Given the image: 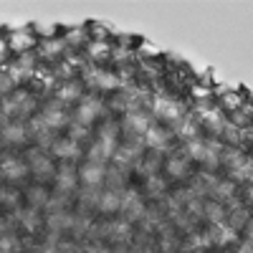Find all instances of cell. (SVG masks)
Segmentation results:
<instances>
[{"instance_id": "obj_34", "label": "cell", "mask_w": 253, "mask_h": 253, "mask_svg": "<svg viewBox=\"0 0 253 253\" xmlns=\"http://www.w3.org/2000/svg\"><path fill=\"white\" fill-rule=\"evenodd\" d=\"M241 223H246V213L243 210H233V228L241 225Z\"/></svg>"}, {"instance_id": "obj_6", "label": "cell", "mask_w": 253, "mask_h": 253, "mask_svg": "<svg viewBox=\"0 0 253 253\" xmlns=\"http://www.w3.org/2000/svg\"><path fill=\"white\" fill-rule=\"evenodd\" d=\"M208 241L213 243V246H228V243H233L236 241V228L230 225V223H215V225H210Z\"/></svg>"}, {"instance_id": "obj_1", "label": "cell", "mask_w": 253, "mask_h": 253, "mask_svg": "<svg viewBox=\"0 0 253 253\" xmlns=\"http://www.w3.org/2000/svg\"><path fill=\"white\" fill-rule=\"evenodd\" d=\"M114 152H117V126L114 124H107L101 129L96 144L89 150V157H91V162H101L104 165L109 157H114Z\"/></svg>"}, {"instance_id": "obj_24", "label": "cell", "mask_w": 253, "mask_h": 253, "mask_svg": "<svg viewBox=\"0 0 253 253\" xmlns=\"http://www.w3.org/2000/svg\"><path fill=\"white\" fill-rule=\"evenodd\" d=\"M66 205H69V195H66V193L48 195V203H46V208L51 210V213H58V210H66Z\"/></svg>"}, {"instance_id": "obj_20", "label": "cell", "mask_w": 253, "mask_h": 253, "mask_svg": "<svg viewBox=\"0 0 253 253\" xmlns=\"http://www.w3.org/2000/svg\"><path fill=\"white\" fill-rule=\"evenodd\" d=\"M230 170H233V175L238 180H253V162L246 160V157H241L233 167H230Z\"/></svg>"}, {"instance_id": "obj_13", "label": "cell", "mask_w": 253, "mask_h": 253, "mask_svg": "<svg viewBox=\"0 0 253 253\" xmlns=\"http://www.w3.org/2000/svg\"><path fill=\"white\" fill-rule=\"evenodd\" d=\"M0 139L8 142V144H18L26 139V126L20 122H8L3 124V129H0Z\"/></svg>"}, {"instance_id": "obj_23", "label": "cell", "mask_w": 253, "mask_h": 253, "mask_svg": "<svg viewBox=\"0 0 253 253\" xmlns=\"http://www.w3.org/2000/svg\"><path fill=\"white\" fill-rule=\"evenodd\" d=\"M205 218L210 220V223H223V218H225V210H223V205L220 203H208L205 205Z\"/></svg>"}, {"instance_id": "obj_39", "label": "cell", "mask_w": 253, "mask_h": 253, "mask_svg": "<svg viewBox=\"0 0 253 253\" xmlns=\"http://www.w3.org/2000/svg\"><path fill=\"white\" fill-rule=\"evenodd\" d=\"M0 122H3V114H0Z\"/></svg>"}, {"instance_id": "obj_9", "label": "cell", "mask_w": 253, "mask_h": 253, "mask_svg": "<svg viewBox=\"0 0 253 253\" xmlns=\"http://www.w3.org/2000/svg\"><path fill=\"white\" fill-rule=\"evenodd\" d=\"M76 182H79V175H76V170L74 167H61V170L56 172V193H71V190L76 187Z\"/></svg>"}, {"instance_id": "obj_15", "label": "cell", "mask_w": 253, "mask_h": 253, "mask_svg": "<svg viewBox=\"0 0 253 253\" xmlns=\"http://www.w3.org/2000/svg\"><path fill=\"white\" fill-rule=\"evenodd\" d=\"M48 228H51V233H61V230H71L74 225V215H69L66 210H58V213H51L48 215Z\"/></svg>"}, {"instance_id": "obj_38", "label": "cell", "mask_w": 253, "mask_h": 253, "mask_svg": "<svg viewBox=\"0 0 253 253\" xmlns=\"http://www.w3.org/2000/svg\"><path fill=\"white\" fill-rule=\"evenodd\" d=\"M5 53V43H3V41H0V56H3Z\"/></svg>"}, {"instance_id": "obj_35", "label": "cell", "mask_w": 253, "mask_h": 253, "mask_svg": "<svg viewBox=\"0 0 253 253\" xmlns=\"http://www.w3.org/2000/svg\"><path fill=\"white\" fill-rule=\"evenodd\" d=\"M56 253H76V251H74V246H71V243H63Z\"/></svg>"}, {"instance_id": "obj_29", "label": "cell", "mask_w": 253, "mask_h": 253, "mask_svg": "<svg viewBox=\"0 0 253 253\" xmlns=\"http://www.w3.org/2000/svg\"><path fill=\"white\" fill-rule=\"evenodd\" d=\"M0 203H5V205H15L18 203V193L15 190H0Z\"/></svg>"}, {"instance_id": "obj_17", "label": "cell", "mask_w": 253, "mask_h": 253, "mask_svg": "<svg viewBox=\"0 0 253 253\" xmlns=\"http://www.w3.org/2000/svg\"><path fill=\"white\" fill-rule=\"evenodd\" d=\"M144 142L152 147V150H165L167 147V132H162L160 126H150L144 134Z\"/></svg>"}, {"instance_id": "obj_19", "label": "cell", "mask_w": 253, "mask_h": 253, "mask_svg": "<svg viewBox=\"0 0 253 253\" xmlns=\"http://www.w3.org/2000/svg\"><path fill=\"white\" fill-rule=\"evenodd\" d=\"M208 142H200V139H190V144H187V155L193 157V160H198V162H205L208 160Z\"/></svg>"}, {"instance_id": "obj_37", "label": "cell", "mask_w": 253, "mask_h": 253, "mask_svg": "<svg viewBox=\"0 0 253 253\" xmlns=\"http://www.w3.org/2000/svg\"><path fill=\"white\" fill-rule=\"evenodd\" d=\"M246 228H248V238H251V241H253V223H248V225H246Z\"/></svg>"}, {"instance_id": "obj_21", "label": "cell", "mask_w": 253, "mask_h": 253, "mask_svg": "<svg viewBox=\"0 0 253 253\" xmlns=\"http://www.w3.org/2000/svg\"><path fill=\"white\" fill-rule=\"evenodd\" d=\"M28 203H31V208H43L46 203H48V193H46V190L43 187H41V185H36V187H31L28 190Z\"/></svg>"}, {"instance_id": "obj_4", "label": "cell", "mask_w": 253, "mask_h": 253, "mask_svg": "<svg viewBox=\"0 0 253 253\" xmlns=\"http://www.w3.org/2000/svg\"><path fill=\"white\" fill-rule=\"evenodd\" d=\"M122 213L126 215V220H139L144 218V205H142V198L137 193H122Z\"/></svg>"}, {"instance_id": "obj_10", "label": "cell", "mask_w": 253, "mask_h": 253, "mask_svg": "<svg viewBox=\"0 0 253 253\" xmlns=\"http://www.w3.org/2000/svg\"><path fill=\"white\" fill-rule=\"evenodd\" d=\"M96 208L101 210V213H114V210H119V208H122V193H119V190H114V187L104 190V193L99 195Z\"/></svg>"}, {"instance_id": "obj_8", "label": "cell", "mask_w": 253, "mask_h": 253, "mask_svg": "<svg viewBox=\"0 0 253 253\" xmlns=\"http://www.w3.org/2000/svg\"><path fill=\"white\" fill-rule=\"evenodd\" d=\"M41 119H43V124L48 126V129H58V126H66L69 117L66 112H63V107H58V104H51V107L43 109V114H41Z\"/></svg>"}, {"instance_id": "obj_30", "label": "cell", "mask_w": 253, "mask_h": 253, "mask_svg": "<svg viewBox=\"0 0 253 253\" xmlns=\"http://www.w3.org/2000/svg\"><path fill=\"white\" fill-rule=\"evenodd\" d=\"M13 46H15V48H28V46H31V38H28L26 33H23V36L15 33V36H13Z\"/></svg>"}, {"instance_id": "obj_31", "label": "cell", "mask_w": 253, "mask_h": 253, "mask_svg": "<svg viewBox=\"0 0 253 253\" xmlns=\"http://www.w3.org/2000/svg\"><path fill=\"white\" fill-rule=\"evenodd\" d=\"M177 132H180V134H185V137H193V134H195V126H193V122H180Z\"/></svg>"}, {"instance_id": "obj_12", "label": "cell", "mask_w": 253, "mask_h": 253, "mask_svg": "<svg viewBox=\"0 0 253 253\" xmlns=\"http://www.w3.org/2000/svg\"><path fill=\"white\" fill-rule=\"evenodd\" d=\"M124 124H126V129H129L132 134H147V129H150V117L147 114H142V112H129L126 114V119H124Z\"/></svg>"}, {"instance_id": "obj_16", "label": "cell", "mask_w": 253, "mask_h": 253, "mask_svg": "<svg viewBox=\"0 0 253 253\" xmlns=\"http://www.w3.org/2000/svg\"><path fill=\"white\" fill-rule=\"evenodd\" d=\"M15 220L23 225L26 230H36L41 225V215H38V210L36 208H26V210H18L15 213Z\"/></svg>"}, {"instance_id": "obj_7", "label": "cell", "mask_w": 253, "mask_h": 253, "mask_svg": "<svg viewBox=\"0 0 253 253\" xmlns=\"http://www.w3.org/2000/svg\"><path fill=\"white\" fill-rule=\"evenodd\" d=\"M107 177V170H104V165L101 162H86L81 167V182L86 185V187H96V185H101V180Z\"/></svg>"}, {"instance_id": "obj_2", "label": "cell", "mask_w": 253, "mask_h": 253, "mask_svg": "<svg viewBox=\"0 0 253 253\" xmlns=\"http://www.w3.org/2000/svg\"><path fill=\"white\" fill-rule=\"evenodd\" d=\"M99 114H101V101H99V99L86 96V99H81V101H79V107H76V119H79L81 126L91 124Z\"/></svg>"}, {"instance_id": "obj_36", "label": "cell", "mask_w": 253, "mask_h": 253, "mask_svg": "<svg viewBox=\"0 0 253 253\" xmlns=\"http://www.w3.org/2000/svg\"><path fill=\"white\" fill-rule=\"evenodd\" d=\"M236 253H253V246H251V243H246V246H241Z\"/></svg>"}, {"instance_id": "obj_14", "label": "cell", "mask_w": 253, "mask_h": 253, "mask_svg": "<svg viewBox=\"0 0 253 253\" xmlns=\"http://www.w3.org/2000/svg\"><path fill=\"white\" fill-rule=\"evenodd\" d=\"M51 150H53V155L61 157V160H74V157H79V152H81L79 144H76L71 137H69V139H56Z\"/></svg>"}, {"instance_id": "obj_22", "label": "cell", "mask_w": 253, "mask_h": 253, "mask_svg": "<svg viewBox=\"0 0 253 253\" xmlns=\"http://www.w3.org/2000/svg\"><path fill=\"white\" fill-rule=\"evenodd\" d=\"M107 236L112 241H124L126 236H129V223H126V220L124 223H119V220L117 223H109L107 225Z\"/></svg>"}, {"instance_id": "obj_26", "label": "cell", "mask_w": 253, "mask_h": 253, "mask_svg": "<svg viewBox=\"0 0 253 253\" xmlns=\"http://www.w3.org/2000/svg\"><path fill=\"white\" fill-rule=\"evenodd\" d=\"M167 172H170L172 177H182V175L187 172V165H185V160H182V157H172L170 162H167Z\"/></svg>"}, {"instance_id": "obj_33", "label": "cell", "mask_w": 253, "mask_h": 253, "mask_svg": "<svg viewBox=\"0 0 253 253\" xmlns=\"http://www.w3.org/2000/svg\"><path fill=\"white\" fill-rule=\"evenodd\" d=\"M10 84H13L10 74H0V91H8V89H10Z\"/></svg>"}, {"instance_id": "obj_32", "label": "cell", "mask_w": 253, "mask_h": 253, "mask_svg": "<svg viewBox=\"0 0 253 253\" xmlns=\"http://www.w3.org/2000/svg\"><path fill=\"white\" fill-rule=\"evenodd\" d=\"M162 187H165V182H162L160 177H150V193H152V195H157Z\"/></svg>"}, {"instance_id": "obj_25", "label": "cell", "mask_w": 253, "mask_h": 253, "mask_svg": "<svg viewBox=\"0 0 253 253\" xmlns=\"http://www.w3.org/2000/svg\"><path fill=\"white\" fill-rule=\"evenodd\" d=\"M58 96H61V101L81 99V86H79V84H66V86H61V89H58Z\"/></svg>"}, {"instance_id": "obj_28", "label": "cell", "mask_w": 253, "mask_h": 253, "mask_svg": "<svg viewBox=\"0 0 253 253\" xmlns=\"http://www.w3.org/2000/svg\"><path fill=\"white\" fill-rule=\"evenodd\" d=\"M213 193L218 198H230V195H233V185H230V182H215L213 185Z\"/></svg>"}, {"instance_id": "obj_18", "label": "cell", "mask_w": 253, "mask_h": 253, "mask_svg": "<svg viewBox=\"0 0 253 253\" xmlns=\"http://www.w3.org/2000/svg\"><path fill=\"white\" fill-rule=\"evenodd\" d=\"M89 81L94 84V86H101V89H112V86H117V76H112V74H107V71H91L89 74Z\"/></svg>"}, {"instance_id": "obj_3", "label": "cell", "mask_w": 253, "mask_h": 253, "mask_svg": "<svg viewBox=\"0 0 253 253\" xmlns=\"http://www.w3.org/2000/svg\"><path fill=\"white\" fill-rule=\"evenodd\" d=\"M28 167H31V170H33V175L36 177H41V180H43V177H51L53 175V162H51V157L46 155V152H41V150H31L28 152Z\"/></svg>"}, {"instance_id": "obj_27", "label": "cell", "mask_w": 253, "mask_h": 253, "mask_svg": "<svg viewBox=\"0 0 253 253\" xmlns=\"http://www.w3.org/2000/svg\"><path fill=\"white\" fill-rule=\"evenodd\" d=\"M20 246H18V238L13 233H3L0 236V253H15Z\"/></svg>"}, {"instance_id": "obj_11", "label": "cell", "mask_w": 253, "mask_h": 253, "mask_svg": "<svg viewBox=\"0 0 253 253\" xmlns=\"http://www.w3.org/2000/svg\"><path fill=\"white\" fill-rule=\"evenodd\" d=\"M155 114L162 119H177L180 117V104L172 101L170 96H157L155 99Z\"/></svg>"}, {"instance_id": "obj_5", "label": "cell", "mask_w": 253, "mask_h": 253, "mask_svg": "<svg viewBox=\"0 0 253 253\" xmlns=\"http://www.w3.org/2000/svg\"><path fill=\"white\" fill-rule=\"evenodd\" d=\"M26 172H28V165L20 160V157L8 155V157L0 160V175H3L5 180H20Z\"/></svg>"}]
</instances>
